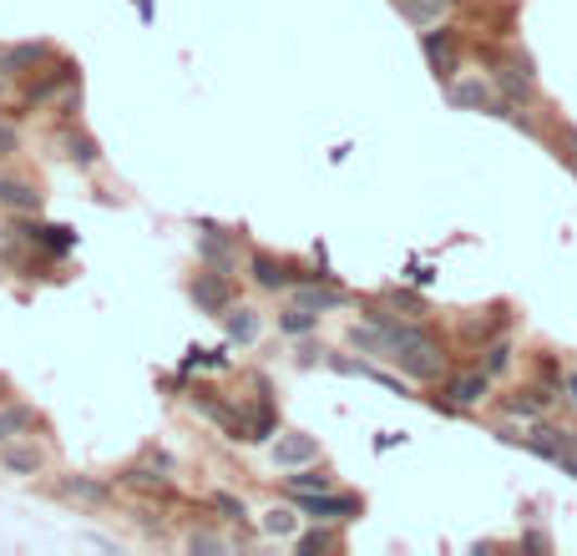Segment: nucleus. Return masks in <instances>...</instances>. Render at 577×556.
<instances>
[{
    "label": "nucleus",
    "instance_id": "2",
    "mask_svg": "<svg viewBox=\"0 0 577 556\" xmlns=\"http://www.w3.org/2000/svg\"><path fill=\"white\" fill-rule=\"evenodd\" d=\"M294 501L310 521H350V516L360 511L355 496H335V491H304V496H294Z\"/></svg>",
    "mask_w": 577,
    "mask_h": 556
},
{
    "label": "nucleus",
    "instance_id": "18",
    "mask_svg": "<svg viewBox=\"0 0 577 556\" xmlns=\"http://www.w3.org/2000/svg\"><path fill=\"white\" fill-rule=\"evenodd\" d=\"M284 485H289V491H294V496H304V491H329V476L319 466H299L294 476H284Z\"/></svg>",
    "mask_w": 577,
    "mask_h": 556
},
{
    "label": "nucleus",
    "instance_id": "23",
    "mask_svg": "<svg viewBox=\"0 0 577 556\" xmlns=\"http://www.w3.org/2000/svg\"><path fill=\"white\" fill-rule=\"evenodd\" d=\"M481 369H487L491 380H497V375H506V369H512V344H506V339L487 344V359H481Z\"/></svg>",
    "mask_w": 577,
    "mask_h": 556
},
{
    "label": "nucleus",
    "instance_id": "4",
    "mask_svg": "<svg viewBox=\"0 0 577 556\" xmlns=\"http://www.w3.org/2000/svg\"><path fill=\"white\" fill-rule=\"evenodd\" d=\"M421 51H426V61L436 66V76L456 72V36H451L446 26H426V30H421Z\"/></svg>",
    "mask_w": 577,
    "mask_h": 556
},
{
    "label": "nucleus",
    "instance_id": "21",
    "mask_svg": "<svg viewBox=\"0 0 577 556\" xmlns=\"http://www.w3.org/2000/svg\"><path fill=\"white\" fill-rule=\"evenodd\" d=\"M548 405H552V395H548V390H542V395H537V390H522V395H512V400H506V410H512V415H542Z\"/></svg>",
    "mask_w": 577,
    "mask_h": 556
},
{
    "label": "nucleus",
    "instance_id": "15",
    "mask_svg": "<svg viewBox=\"0 0 577 556\" xmlns=\"http://www.w3.org/2000/svg\"><path fill=\"white\" fill-rule=\"evenodd\" d=\"M400 5V15H405V21H411V26H436V21H441L446 11H451V0H396Z\"/></svg>",
    "mask_w": 577,
    "mask_h": 556
},
{
    "label": "nucleus",
    "instance_id": "13",
    "mask_svg": "<svg viewBox=\"0 0 577 556\" xmlns=\"http://www.w3.org/2000/svg\"><path fill=\"white\" fill-rule=\"evenodd\" d=\"M0 207H15V213H41V192L15 182V177H0Z\"/></svg>",
    "mask_w": 577,
    "mask_h": 556
},
{
    "label": "nucleus",
    "instance_id": "5",
    "mask_svg": "<svg viewBox=\"0 0 577 556\" xmlns=\"http://www.w3.org/2000/svg\"><path fill=\"white\" fill-rule=\"evenodd\" d=\"M192 304L203 308V314H228V283H223L218 268L192 278Z\"/></svg>",
    "mask_w": 577,
    "mask_h": 556
},
{
    "label": "nucleus",
    "instance_id": "32",
    "mask_svg": "<svg viewBox=\"0 0 577 556\" xmlns=\"http://www.w3.org/2000/svg\"><path fill=\"white\" fill-rule=\"evenodd\" d=\"M0 390H5V384H0Z\"/></svg>",
    "mask_w": 577,
    "mask_h": 556
},
{
    "label": "nucleus",
    "instance_id": "24",
    "mask_svg": "<svg viewBox=\"0 0 577 556\" xmlns=\"http://www.w3.org/2000/svg\"><path fill=\"white\" fill-rule=\"evenodd\" d=\"M294 552L299 556H314V552H335V531H325V527H314V531H304L294 542Z\"/></svg>",
    "mask_w": 577,
    "mask_h": 556
},
{
    "label": "nucleus",
    "instance_id": "30",
    "mask_svg": "<svg viewBox=\"0 0 577 556\" xmlns=\"http://www.w3.org/2000/svg\"><path fill=\"white\" fill-rule=\"evenodd\" d=\"M563 142H567V152H573V167H577V127H567Z\"/></svg>",
    "mask_w": 577,
    "mask_h": 556
},
{
    "label": "nucleus",
    "instance_id": "20",
    "mask_svg": "<svg viewBox=\"0 0 577 556\" xmlns=\"http://www.w3.org/2000/svg\"><path fill=\"white\" fill-rule=\"evenodd\" d=\"M259 527H264V536H294L299 516L289 511V506H274V511H264V521H259Z\"/></svg>",
    "mask_w": 577,
    "mask_h": 556
},
{
    "label": "nucleus",
    "instance_id": "7",
    "mask_svg": "<svg viewBox=\"0 0 577 556\" xmlns=\"http://www.w3.org/2000/svg\"><path fill=\"white\" fill-rule=\"evenodd\" d=\"M21 238L36 243V249H46V253H57V258L76 249V233H72V228H57V223H26V233H21Z\"/></svg>",
    "mask_w": 577,
    "mask_h": 556
},
{
    "label": "nucleus",
    "instance_id": "12",
    "mask_svg": "<svg viewBox=\"0 0 577 556\" xmlns=\"http://www.w3.org/2000/svg\"><path fill=\"white\" fill-rule=\"evenodd\" d=\"M41 425V415L30 410V405H0V445L15 435H26V430H36Z\"/></svg>",
    "mask_w": 577,
    "mask_h": 556
},
{
    "label": "nucleus",
    "instance_id": "17",
    "mask_svg": "<svg viewBox=\"0 0 577 556\" xmlns=\"http://www.w3.org/2000/svg\"><path fill=\"white\" fill-rule=\"evenodd\" d=\"M223 319H228V339H238V344H253V339H259V314H253V308H228Z\"/></svg>",
    "mask_w": 577,
    "mask_h": 556
},
{
    "label": "nucleus",
    "instance_id": "25",
    "mask_svg": "<svg viewBox=\"0 0 577 556\" xmlns=\"http://www.w3.org/2000/svg\"><path fill=\"white\" fill-rule=\"evenodd\" d=\"M314 324H319V314H310V308H289V314H279V329L284 334H310Z\"/></svg>",
    "mask_w": 577,
    "mask_h": 556
},
{
    "label": "nucleus",
    "instance_id": "10",
    "mask_svg": "<svg viewBox=\"0 0 577 556\" xmlns=\"http://www.w3.org/2000/svg\"><path fill=\"white\" fill-rule=\"evenodd\" d=\"M491 390V375L487 369H472V375H461L456 384H451V405H461V410H472V405H481Z\"/></svg>",
    "mask_w": 577,
    "mask_h": 556
},
{
    "label": "nucleus",
    "instance_id": "29",
    "mask_svg": "<svg viewBox=\"0 0 577 556\" xmlns=\"http://www.w3.org/2000/svg\"><path fill=\"white\" fill-rule=\"evenodd\" d=\"M188 546H192V552H223V542H218V536H208V531H203V536H188Z\"/></svg>",
    "mask_w": 577,
    "mask_h": 556
},
{
    "label": "nucleus",
    "instance_id": "9",
    "mask_svg": "<svg viewBox=\"0 0 577 556\" xmlns=\"http://www.w3.org/2000/svg\"><path fill=\"white\" fill-rule=\"evenodd\" d=\"M0 466L11 470V476H36V470L46 466V455L36 451V445H15V440H5V445H0Z\"/></svg>",
    "mask_w": 577,
    "mask_h": 556
},
{
    "label": "nucleus",
    "instance_id": "27",
    "mask_svg": "<svg viewBox=\"0 0 577 556\" xmlns=\"http://www.w3.org/2000/svg\"><path fill=\"white\" fill-rule=\"evenodd\" d=\"M213 511H218L223 521H243V516H249V511H243V501L228 496V491H218V496H213Z\"/></svg>",
    "mask_w": 577,
    "mask_h": 556
},
{
    "label": "nucleus",
    "instance_id": "19",
    "mask_svg": "<svg viewBox=\"0 0 577 556\" xmlns=\"http://www.w3.org/2000/svg\"><path fill=\"white\" fill-rule=\"evenodd\" d=\"M61 496L87 501V506H102V501H106V485L102 481H87V476H72V481H61Z\"/></svg>",
    "mask_w": 577,
    "mask_h": 556
},
{
    "label": "nucleus",
    "instance_id": "22",
    "mask_svg": "<svg viewBox=\"0 0 577 556\" xmlns=\"http://www.w3.org/2000/svg\"><path fill=\"white\" fill-rule=\"evenodd\" d=\"M497 87L506 91V97H517V102H532V81H527V72H497Z\"/></svg>",
    "mask_w": 577,
    "mask_h": 556
},
{
    "label": "nucleus",
    "instance_id": "8",
    "mask_svg": "<svg viewBox=\"0 0 577 556\" xmlns=\"http://www.w3.org/2000/svg\"><path fill=\"white\" fill-rule=\"evenodd\" d=\"M253 283L259 289H294L299 283V274L289 264H279V258H268V253H253Z\"/></svg>",
    "mask_w": 577,
    "mask_h": 556
},
{
    "label": "nucleus",
    "instance_id": "6",
    "mask_svg": "<svg viewBox=\"0 0 577 556\" xmlns=\"http://www.w3.org/2000/svg\"><path fill=\"white\" fill-rule=\"evenodd\" d=\"M46 56H51V46H46V41H15V46L0 51V76H21V72H30V66L46 61Z\"/></svg>",
    "mask_w": 577,
    "mask_h": 556
},
{
    "label": "nucleus",
    "instance_id": "16",
    "mask_svg": "<svg viewBox=\"0 0 577 556\" xmlns=\"http://www.w3.org/2000/svg\"><path fill=\"white\" fill-rule=\"evenodd\" d=\"M198 258H203L208 268L228 274V233H218V228H203V238H198Z\"/></svg>",
    "mask_w": 577,
    "mask_h": 556
},
{
    "label": "nucleus",
    "instance_id": "11",
    "mask_svg": "<svg viewBox=\"0 0 577 556\" xmlns=\"http://www.w3.org/2000/svg\"><path fill=\"white\" fill-rule=\"evenodd\" d=\"M294 304L310 308V314H329V308L344 304L340 289H319V283H294Z\"/></svg>",
    "mask_w": 577,
    "mask_h": 556
},
{
    "label": "nucleus",
    "instance_id": "14",
    "mask_svg": "<svg viewBox=\"0 0 577 556\" xmlns=\"http://www.w3.org/2000/svg\"><path fill=\"white\" fill-rule=\"evenodd\" d=\"M451 102H456V106H476V112H491V106H497V97H491V87L481 81V76H466V81H456V87H451Z\"/></svg>",
    "mask_w": 577,
    "mask_h": 556
},
{
    "label": "nucleus",
    "instance_id": "1",
    "mask_svg": "<svg viewBox=\"0 0 577 556\" xmlns=\"http://www.w3.org/2000/svg\"><path fill=\"white\" fill-rule=\"evenodd\" d=\"M385 339H390V354L385 359H396L411 380H436L446 369V354L441 344L426 334V329H415V324H390L385 319Z\"/></svg>",
    "mask_w": 577,
    "mask_h": 556
},
{
    "label": "nucleus",
    "instance_id": "28",
    "mask_svg": "<svg viewBox=\"0 0 577 556\" xmlns=\"http://www.w3.org/2000/svg\"><path fill=\"white\" fill-rule=\"evenodd\" d=\"M15 147H21V132H15L11 122H0V157H11Z\"/></svg>",
    "mask_w": 577,
    "mask_h": 556
},
{
    "label": "nucleus",
    "instance_id": "31",
    "mask_svg": "<svg viewBox=\"0 0 577 556\" xmlns=\"http://www.w3.org/2000/svg\"><path fill=\"white\" fill-rule=\"evenodd\" d=\"M563 390H567V400L577 405V375H567V384H563Z\"/></svg>",
    "mask_w": 577,
    "mask_h": 556
},
{
    "label": "nucleus",
    "instance_id": "3",
    "mask_svg": "<svg viewBox=\"0 0 577 556\" xmlns=\"http://www.w3.org/2000/svg\"><path fill=\"white\" fill-rule=\"evenodd\" d=\"M319 460V440L314 435H279L274 440V466L279 470H299V466H314Z\"/></svg>",
    "mask_w": 577,
    "mask_h": 556
},
{
    "label": "nucleus",
    "instance_id": "26",
    "mask_svg": "<svg viewBox=\"0 0 577 556\" xmlns=\"http://www.w3.org/2000/svg\"><path fill=\"white\" fill-rule=\"evenodd\" d=\"M66 157L72 162H81V167H91V162H97V142H91V137H66Z\"/></svg>",
    "mask_w": 577,
    "mask_h": 556
}]
</instances>
